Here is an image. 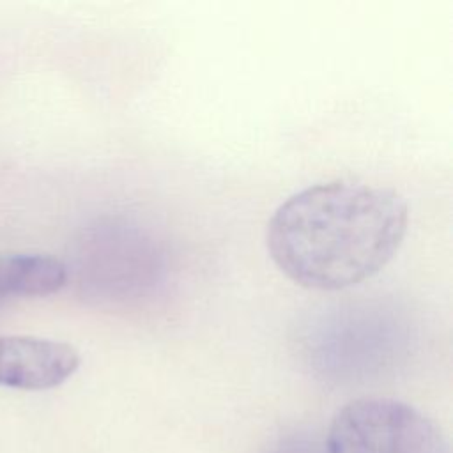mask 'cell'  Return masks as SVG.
<instances>
[{
  "label": "cell",
  "instance_id": "4",
  "mask_svg": "<svg viewBox=\"0 0 453 453\" xmlns=\"http://www.w3.org/2000/svg\"><path fill=\"white\" fill-rule=\"evenodd\" d=\"M67 280V265L51 255L0 253V304L18 297L55 294Z\"/></svg>",
  "mask_w": 453,
  "mask_h": 453
},
{
  "label": "cell",
  "instance_id": "3",
  "mask_svg": "<svg viewBox=\"0 0 453 453\" xmlns=\"http://www.w3.org/2000/svg\"><path fill=\"white\" fill-rule=\"evenodd\" d=\"M80 352L58 340L0 334V386L42 391L64 384L80 368Z\"/></svg>",
  "mask_w": 453,
  "mask_h": 453
},
{
  "label": "cell",
  "instance_id": "2",
  "mask_svg": "<svg viewBox=\"0 0 453 453\" xmlns=\"http://www.w3.org/2000/svg\"><path fill=\"white\" fill-rule=\"evenodd\" d=\"M326 453H449L441 428L409 403L365 396L333 418Z\"/></svg>",
  "mask_w": 453,
  "mask_h": 453
},
{
  "label": "cell",
  "instance_id": "1",
  "mask_svg": "<svg viewBox=\"0 0 453 453\" xmlns=\"http://www.w3.org/2000/svg\"><path fill=\"white\" fill-rule=\"evenodd\" d=\"M409 225L403 196L334 179L288 196L267 223V251L294 283L313 290L357 285L396 255Z\"/></svg>",
  "mask_w": 453,
  "mask_h": 453
},
{
  "label": "cell",
  "instance_id": "5",
  "mask_svg": "<svg viewBox=\"0 0 453 453\" xmlns=\"http://www.w3.org/2000/svg\"><path fill=\"white\" fill-rule=\"evenodd\" d=\"M265 453H326L317 439L304 434H290L278 439Z\"/></svg>",
  "mask_w": 453,
  "mask_h": 453
}]
</instances>
